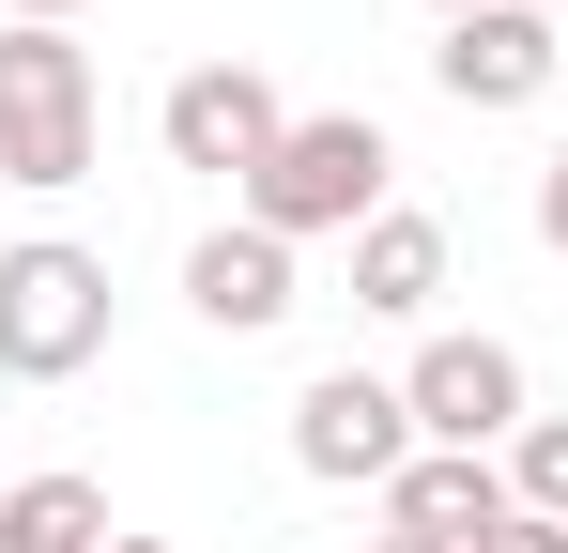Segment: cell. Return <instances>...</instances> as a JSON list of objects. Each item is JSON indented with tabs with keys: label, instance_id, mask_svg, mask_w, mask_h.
Listing matches in <instances>:
<instances>
[{
	"label": "cell",
	"instance_id": "obj_9",
	"mask_svg": "<svg viewBox=\"0 0 568 553\" xmlns=\"http://www.w3.org/2000/svg\"><path fill=\"white\" fill-rule=\"evenodd\" d=\"M507 523V461H462V446H415L384 476V539H430V553H476Z\"/></svg>",
	"mask_w": 568,
	"mask_h": 553
},
{
	"label": "cell",
	"instance_id": "obj_2",
	"mask_svg": "<svg viewBox=\"0 0 568 553\" xmlns=\"http://www.w3.org/2000/svg\"><path fill=\"white\" fill-rule=\"evenodd\" d=\"M0 184H31V200L93 184V47L78 31H0Z\"/></svg>",
	"mask_w": 568,
	"mask_h": 553
},
{
	"label": "cell",
	"instance_id": "obj_5",
	"mask_svg": "<svg viewBox=\"0 0 568 553\" xmlns=\"http://www.w3.org/2000/svg\"><path fill=\"white\" fill-rule=\"evenodd\" d=\"M399 400H415V446H462V461H507L523 431H538V400H523V354H507V339H415Z\"/></svg>",
	"mask_w": 568,
	"mask_h": 553
},
{
	"label": "cell",
	"instance_id": "obj_10",
	"mask_svg": "<svg viewBox=\"0 0 568 553\" xmlns=\"http://www.w3.org/2000/svg\"><path fill=\"white\" fill-rule=\"evenodd\" d=\"M354 308H369V323H430V308H446V215L384 200L369 231H354Z\"/></svg>",
	"mask_w": 568,
	"mask_h": 553
},
{
	"label": "cell",
	"instance_id": "obj_14",
	"mask_svg": "<svg viewBox=\"0 0 568 553\" xmlns=\"http://www.w3.org/2000/svg\"><path fill=\"white\" fill-rule=\"evenodd\" d=\"M476 553H568V523H538V507H507V523H491Z\"/></svg>",
	"mask_w": 568,
	"mask_h": 553
},
{
	"label": "cell",
	"instance_id": "obj_11",
	"mask_svg": "<svg viewBox=\"0 0 568 553\" xmlns=\"http://www.w3.org/2000/svg\"><path fill=\"white\" fill-rule=\"evenodd\" d=\"M123 523H108L93 476H0V553H108Z\"/></svg>",
	"mask_w": 568,
	"mask_h": 553
},
{
	"label": "cell",
	"instance_id": "obj_13",
	"mask_svg": "<svg viewBox=\"0 0 568 553\" xmlns=\"http://www.w3.org/2000/svg\"><path fill=\"white\" fill-rule=\"evenodd\" d=\"M538 247H554V262H568V139H554V154H538Z\"/></svg>",
	"mask_w": 568,
	"mask_h": 553
},
{
	"label": "cell",
	"instance_id": "obj_17",
	"mask_svg": "<svg viewBox=\"0 0 568 553\" xmlns=\"http://www.w3.org/2000/svg\"><path fill=\"white\" fill-rule=\"evenodd\" d=\"M108 553H170V539H108Z\"/></svg>",
	"mask_w": 568,
	"mask_h": 553
},
{
	"label": "cell",
	"instance_id": "obj_12",
	"mask_svg": "<svg viewBox=\"0 0 568 553\" xmlns=\"http://www.w3.org/2000/svg\"><path fill=\"white\" fill-rule=\"evenodd\" d=\"M507 507H538V523H568V415H538V431L507 446Z\"/></svg>",
	"mask_w": 568,
	"mask_h": 553
},
{
	"label": "cell",
	"instance_id": "obj_1",
	"mask_svg": "<svg viewBox=\"0 0 568 553\" xmlns=\"http://www.w3.org/2000/svg\"><path fill=\"white\" fill-rule=\"evenodd\" d=\"M384 184H399V139H384L369 108H292V139L246 170V215L277 247H323V231H369Z\"/></svg>",
	"mask_w": 568,
	"mask_h": 553
},
{
	"label": "cell",
	"instance_id": "obj_6",
	"mask_svg": "<svg viewBox=\"0 0 568 553\" xmlns=\"http://www.w3.org/2000/svg\"><path fill=\"white\" fill-rule=\"evenodd\" d=\"M154 139H170V170L246 184V170L292 139V108H277V78H262V62H185V78L154 92Z\"/></svg>",
	"mask_w": 568,
	"mask_h": 553
},
{
	"label": "cell",
	"instance_id": "obj_16",
	"mask_svg": "<svg viewBox=\"0 0 568 553\" xmlns=\"http://www.w3.org/2000/svg\"><path fill=\"white\" fill-rule=\"evenodd\" d=\"M354 553H430V539H354Z\"/></svg>",
	"mask_w": 568,
	"mask_h": 553
},
{
	"label": "cell",
	"instance_id": "obj_15",
	"mask_svg": "<svg viewBox=\"0 0 568 553\" xmlns=\"http://www.w3.org/2000/svg\"><path fill=\"white\" fill-rule=\"evenodd\" d=\"M62 16H78V0H0V31H62Z\"/></svg>",
	"mask_w": 568,
	"mask_h": 553
},
{
	"label": "cell",
	"instance_id": "obj_19",
	"mask_svg": "<svg viewBox=\"0 0 568 553\" xmlns=\"http://www.w3.org/2000/svg\"><path fill=\"white\" fill-rule=\"evenodd\" d=\"M523 16H554V0H523Z\"/></svg>",
	"mask_w": 568,
	"mask_h": 553
},
{
	"label": "cell",
	"instance_id": "obj_18",
	"mask_svg": "<svg viewBox=\"0 0 568 553\" xmlns=\"http://www.w3.org/2000/svg\"><path fill=\"white\" fill-rule=\"evenodd\" d=\"M430 16H476V0H430Z\"/></svg>",
	"mask_w": 568,
	"mask_h": 553
},
{
	"label": "cell",
	"instance_id": "obj_4",
	"mask_svg": "<svg viewBox=\"0 0 568 553\" xmlns=\"http://www.w3.org/2000/svg\"><path fill=\"white\" fill-rule=\"evenodd\" d=\"M399 461H415V400H399L384 369H307V384H292V476L384 492Z\"/></svg>",
	"mask_w": 568,
	"mask_h": 553
},
{
	"label": "cell",
	"instance_id": "obj_8",
	"mask_svg": "<svg viewBox=\"0 0 568 553\" xmlns=\"http://www.w3.org/2000/svg\"><path fill=\"white\" fill-rule=\"evenodd\" d=\"M185 308L215 323V339H277L307 292H292V247H277V231L231 215V231H200V247H185Z\"/></svg>",
	"mask_w": 568,
	"mask_h": 553
},
{
	"label": "cell",
	"instance_id": "obj_7",
	"mask_svg": "<svg viewBox=\"0 0 568 553\" xmlns=\"http://www.w3.org/2000/svg\"><path fill=\"white\" fill-rule=\"evenodd\" d=\"M568 62L554 16H523V0H476V16H446V47H430V78H446V108H538Z\"/></svg>",
	"mask_w": 568,
	"mask_h": 553
},
{
	"label": "cell",
	"instance_id": "obj_3",
	"mask_svg": "<svg viewBox=\"0 0 568 553\" xmlns=\"http://www.w3.org/2000/svg\"><path fill=\"white\" fill-rule=\"evenodd\" d=\"M93 354H108V262L62 231L0 247V384H78Z\"/></svg>",
	"mask_w": 568,
	"mask_h": 553
}]
</instances>
